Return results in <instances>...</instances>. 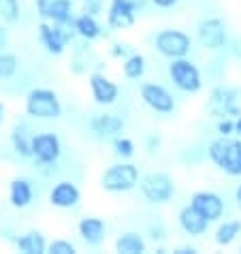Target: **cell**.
Segmentation results:
<instances>
[{"mask_svg":"<svg viewBox=\"0 0 241 254\" xmlns=\"http://www.w3.org/2000/svg\"><path fill=\"white\" fill-rule=\"evenodd\" d=\"M19 68V60L15 54L0 52V79H11Z\"/></svg>","mask_w":241,"mask_h":254,"instance_id":"27","label":"cell"},{"mask_svg":"<svg viewBox=\"0 0 241 254\" xmlns=\"http://www.w3.org/2000/svg\"><path fill=\"white\" fill-rule=\"evenodd\" d=\"M134 141L132 139H128V137H116L113 139V152H116V156L118 158H122V160H130L132 156H134Z\"/></svg>","mask_w":241,"mask_h":254,"instance_id":"28","label":"cell"},{"mask_svg":"<svg viewBox=\"0 0 241 254\" xmlns=\"http://www.w3.org/2000/svg\"><path fill=\"white\" fill-rule=\"evenodd\" d=\"M73 28H75V32L86 41H96L103 37V26L98 24V19L94 15H88V13H81L79 17H75Z\"/></svg>","mask_w":241,"mask_h":254,"instance_id":"22","label":"cell"},{"mask_svg":"<svg viewBox=\"0 0 241 254\" xmlns=\"http://www.w3.org/2000/svg\"><path fill=\"white\" fill-rule=\"evenodd\" d=\"M109 54L113 56V58H128V56L132 54V47L130 45H126V43H113L111 49H109Z\"/></svg>","mask_w":241,"mask_h":254,"instance_id":"33","label":"cell"},{"mask_svg":"<svg viewBox=\"0 0 241 254\" xmlns=\"http://www.w3.org/2000/svg\"><path fill=\"white\" fill-rule=\"evenodd\" d=\"M152 4H156L158 9H173L180 4V0H152Z\"/></svg>","mask_w":241,"mask_h":254,"instance_id":"37","label":"cell"},{"mask_svg":"<svg viewBox=\"0 0 241 254\" xmlns=\"http://www.w3.org/2000/svg\"><path fill=\"white\" fill-rule=\"evenodd\" d=\"M235 135L241 139V116H239V118H235Z\"/></svg>","mask_w":241,"mask_h":254,"instance_id":"41","label":"cell"},{"mask_svg":"<svg viewBox=\"0 0 241 254\" xmlns=\"http://www.w3.org/2000/svg\"><path fill=\"white\" fill-rule=\"evenodd\" d=\"M90 128L101 139H116L124 132L126 124L118 114H98L90 120Z\"/></svg>","mask_w":241,"mask_h":254,"instance_id":"15","label":"cell"},{"mask_svg":"<svg viewBox=\"0 0 241 254\" xmlns=\"http://www.w3.org/2000/svg\"><path fill=\"white\" fill-rule=\"evenodd\" d=\"M79 2H86V0H79Z\"/></svg>","mask_w":241,"mask_h":254,"instance_id":"44","label":"cell"},{"mask_svg":"<svg viewBox=\"0 0 241 254\" xmlns=\"http://www.w3.org/2000/svg\"><path fill=\"white\" fill-rule=\"evenodd\" d=\"M77 231H79L83 242L88 246H92V248H96V246L103 244L105 233H107V224H105V220L98 216H86L79 220V224H77Z\"/></svg>","mask_w":241,"mask_h":254,"instance_id":"17","label":"cell"},{"mask_svg":"<svg viewBox=\"0 0 241 254\" xmlns=\"http://www.w3.org/2000/svg\"><path fill=\"white\" fill-rule=\"evenodd\" d=\"M139 167L132 165V162H116L111 165L107 171L101 175V186L105 192L111 194H122V192H130L132 188L139 186Z\"/></svg>","mask_w":241,"mask_h":254,"instance_id":"2","label":"cell"},{"mask_svg":"<svg viewBox=\"0 0 241 254\" xmlns=\"http://www.w3.org/2000/svg\"><path fill=\"white\" fill-rule=\"evenodd\" d=\"M2 122H4V105L0 103V124H2Z\"/></svg>","mask_w":241,"mask_h":254,"instance_id":"43","label":"cell"},{"mask_svg":"<svg viewBox=\"0 0 241 254\" xmlns=\"http://www.w3.org/2000/svg\"><path fill=\"white\" fill-rule=\"evenodd\" d=\"M75 28L68 30L66 26H60V24H52L43 19L39 24V41L43 43V47L47 49V54L52 56H62L66 52V45L73 41L75 37Z\"/></svg>","mask_w":241,"mask_h":254,"instance_id":"8","label":"cell"},{"mask_svg":"<svg viewBox=\"0 0 241 254\" xmlns=\"http://www.w3.org/2000/svg\"><path fill=\"white\" fill-rule=\"evenodd\" d=\"M0 19L15 24L19 19V0H0Z\"/></svg>","mask_w":241,"mask_h":254,"instance_id":"29","label":"cell"},{"mask_svg":"<svg viewBox=\"0 0 241 254\" xmlns=\"http://www.w3.org/2000/svg\"><path fill=\"white\" fill-rule=\"evenodd\" d=\"M62 154V143L56 132H39L32 137V158L37 165H56Z\"/></svg>","mask_w":241,"mask_h":254,"instance_id":"9","label":"cell"},{"mask_svg":"<svg viewBox=\"0 0 241 254\" xmlns=\"http://www.w3.org/2000/svg\"><path fill=\"white\" fill-rule=\"evenodd\" d=\"M83 13L98 17L103 13V0H86V2H83Z\"/></svg>","mask_w":241,"mask_h":254,"instance_id":"34","label":"cell"},{"mask_svg":"<svg viewBox=\"0 0 241 254\" xmlns=\"http://www.w3.org/2000/svg\"><path fill=\"white\" fill-rule=\"evenodd\" d=\"M49 4H52V0H34V6H37V13L41 15V19H47Z\"/></svg>","mask_w":241,"mask_h":254,"instance_id":"36","label":"cell"},{"mask_svg":"<svg viewBox=\"0 0 241 254\" xmlns=\"http://www.w3.org/2000/svg\"><path fill=\"white\" fill-rule=\"evenodd\" d=\"M141 101H143L145 107H150L156 114H173L175 111V98L173 94L169 92L165 86L160 83H154V81H147L141 86Z\"/></svg>","mask_w":241,"mask_h":254,"instance_id":"10","label":"cell"},{"mask_svg":"<svg viewBox=\"0 0 241 254\" xmlns=\"http://www.w3.org/2000/svg\"><path fill=\"white\" fill-rule=\"evenodd\" d=\"M26 114L37 120H58L62 116V103L49 88H34L26 96Z\"/></svg>","mask_w":241,"mask_h":254,"instance_id":"3","label":"cell"},{"mask_svg":"<svg viewBox=\"0 0 241 254\" xmlns=\"http://www.w3.org/2000/svg\"><path fill=\"white\" fill-rule=\"evenodd\" d=\"M239 252H241V248H239Z\"/></svg>","mask_w":241,"mask_h":254,"instance_id":"45","label":"cell"},{"mask_svg":"<svg viewBox=\"0 0 241 254\" xmlns=\"http://www.w3.org/2000/svg\"><path fill=\"white\" fill-rule=\"evenodd\" d=\"M122 70L126 79H141L145 73V58L141 54H130L128 58H124L122 62Z\"/></svg>","mask_w":241,"mask_h":254,"instance_id":"26","label":"cell"},{"mask_svg":"<svg viewBox=\"0 0 241 254\" xmlns=\"http://www.w3.org/2000/svg\"><path fill=\"white\" fill-rule=\"evenodd\" d=\"M147 235H150V239L152 242H165L167 239V229L162 227V224H150V227H147Z\"/></svg>","mask_w":241,"mask_h":254,"instance_id":"32","label":"cell"},{"mask_svg":"<svg viewBox=\"0 0 241 254\" xmlns=\"http://www.w3.org/2000/svg\"><path fill=\"white\" fill-rule=\"evenodd\" d=\"M235 201H237V207L241 209V184L235 188Z\"/></svg>","mask_w":241,"mask_h":254,"instance_id":"42","label":"cell"},{"mask_svg":"<svg viewBox=\"0 0 241 254\" xmlns=\"http://www.w3.org/2000/svg\"><path fill=\"white\" fill-rule=\"evenodd\" d=\"M177 222H180V229L190 237H203L209 229V220L203 218L192 205H186L180 209L177 214Z\"/></svg>","mask_w":241,"mask_h":254,"instance_id":"16","label":"cell"},{"mask_svg":"<svg viewBox=\"0 0 241 254\" xmlns=\"http://www.w3.org/2000/svg\"><path fill=\"white\" fill-rule=\"evenodd\" d=\"M241 235V220H224L220 227L216 229V244L220 248H229L231 244L237 242V237Z\"/></svg>","mask_w":241,"mask_h":254,"instance_id":"24","label":"cell"},{"mask_svg":"<svg viewBox=\"0 0 241 254\" xmlns=\"http://www.w3.org/2000/svg\"><path fill=\"white\" fill-rule=\"evenodd\" d=\"M147 248L145 239L134 231H126L116 239V252L120 254H143Z\"/></svg>","mask_w":241,"mask_h":254,"instance_id":"23","label":"cell"},{"mask_svg":"<svg viewBox=\"0 0 241 254\" xmlns=\"http://www.w3.org/2000/svg\"><path fill=\"white\" fill-rule=\"evenodd\" d=\"M6 41H9V34H6V30H4L2 26H0V52H2V49H4Z\"/></svg>","mask_w":241,"mask_h":254,"instance_id":"40","label":"cell"},{"mask_svg":"<svg viewBox=\"0 0 241 254\" xmlns=\"http://www.w3.org/2000/svg\"><path fill=\"white\" fill-rule=\"evenodd\" d=\"M134 9L126 6L118 0H111L109 9H107V26L113 28V30H126L130 28L134 22H137V15H134Z\"/></svg>","mask_w":241,"mask_h":254,"instance_id":"18","label":"cell"},{"mask_svg":"<svg viewBox=\"0 0 241 254\" xmlns=\"http://www.w3.org/2000/svg\"><path fill=\"white\" fill-rule=\"evenodd\" d=\"M118 2L130 6V9H134V11H139V9H143V6H145L147 0H118Z\"/></svg>","mask_w":241,"mask_h":254,"instance_id":"38","label":"cell"},{"mask_svg":"<svg viewBox=\"0 0 241 254\" xmlns=\"http://www.w3.org/2000/svg\"><path fill=\"white\" fill-rule=\"evenodd\" d=\"M79 201H81L79 188L68 180H60L58 184H54V188L49 190V203L58 209H73L79 205Z\"/></svg>","mask_w":241,"mask_h":254,"instance_id":"14","label":"cell"},{"mask_svg":"<svg viewBox=\"0 0 241 254\" xmlns=\"http://www.w3.org/2000/svg\"><path fill=\"white\" fill-rule=\"evenodd\" d=\"M90 92H92V98H94L96 105L109 107V105L118 101L120 88L116 81H111L109 77H105L103 73H94V75H90Z\"/></svg>","mask_w":241,"mask_h":254,"instance_id":"13","label":"cell"},{"mask_svg":"<svg viewBox=\"0 0 241 254\" xmlns=\"http://www.w3.org/2000/svg\"><path fill=\"white\" fill-rule=\"evenodd\" d=\"M47 254H77V248L68 239H56V242L47 244Z\"/></svg>","mask_w":241,"mask_h":254,"instance_id":"30","label":"cell"},{"mask_svg":"<svg viewBox=\"0 0 241 254\" xmlns=\"http://www.w3.org/2000/svg\"><path fill=\"white\" fill-rule=\"evenodd\" d=\"M160 143H162V137H160V135H152V137H147V143H145L147 152H150V154H156V152L160 150Z\"/></svg>","mask_w":241,"mask_h":254,"instance_id":"35","label":"cell"},{"mask_svg":"<svg viewBox=\"0 0 241 254\" xmlns=\"http://www.w3.org/2000/svg\"><path fill=\"white\" fill-rule=\"evenodd\" d=\"M34 199V188L28 180L15 178L9 184V203L15 209H26Z\"/></svg>","mask_w":241,"mask_h":254,"instance_id":"19","label":"cell"},{"mask_svg":"<svg viewBox=\"0 0 241 254\" xmlns=\"http://www.w3.org/2000/svg\"><path fill=\"white\" fill-rule=\"evenodd\" d=\"M173 254H198L196 248H192V246H180V248H175Z\"/></svg>","mask_w":241,"mask_h":254,"instance_id":"39","label":"cell"},{"mask_svg":"<svg viewBox=\"0 0 241 254\" xmlns=\"http://www.w3.org/2000/svg\"><path fill=\"white\" fill-rule=\"evenodd\" d=\"M11 145L17 156L22 158H32V137L26 130V126H15L11 130Z\"/></svg>","mask_w":241,"mask_h":254,"instance_id":"25","label":"cell"},{"mask_svg":"<svg viewBox=\"0 0 241 254\" xmlns=\"http://www.w3.org/2000/svg\"><path fill=\"white\" fill-rule=\"evenodd\" d=\"M216 132L220 137H231L235 135V118H218Z\"/></svg>","mask_w":241,"mask_h":254,"instance_id":"31","label":"cell"},{"mask_svg":"<svg viewBox=\"0 0 241 254\" xmlns=\"http://www.w3.org/2000/svg\"><path fill=\"white\" fill-rule=\"evenodd\" d=\"M196 34H198V41L205 49H222L229 41V34H226V24L222 22L220 17H207L203 19L196 28Z\"/></svg>","mask_w":241,"mask_h":254,"instance_id":"12","label":"cell"},{"mask_svg":"<svg viewBox=\"0 0 241 254\" xmlns=\"http://www.w3.org/2000/svg\"><path fill=\"white\" fill-rule=\"evenodd\" d=\"M47 22L60 26H73V0H52L47 13Z\"/></svg>","mask_w":241,"mask_h":254,"instance_id":"21","label":"cell"},{"mask_svg":"<svg viewBox=\"0 0 241 254\" xmlns=\"http://www.w3.org/2000/svg\"><path fill=\"white\" fill-rule=\"evenodd\" d=\"M15 248L22 254H45L47 242L41 231H28L15 239Z\"/></svg>","mask_w":241,"mask_h":254,"instance_id":"20","label":"cell"},{"mask_svg":"<svg viewBox=\"0 0 241 254\" xmlns=\"http://www.w3.org/2000/svg\"><path fill=\"white\" fill-rule=\"evenodd\" d=\"M154 45L160 56H165L169 60H175V58H186L190 54V47H192V41H190L186 32L165 28V30H160L156 34Z\"/></svg>","mask_w":241,"mask_h":254,"instance_id":"6","label":"cell"},{"mask_svg":"<svg viewBox=\"0 0 241 254\" xmlns=\"http://www.w3.org/2000/svg\"><path fill=\"white\" fill-rule=\"evenodd\" d=\"M169 77H171L173 86L186 94H196L203 88L201 70L188 58H175L169 62Z\"/></svg>","mask_w":241,"mask_h":254,"instance_id":"5","label":"cell"},{"mask_svg":"<svg viewBox=\"0 0 241 254\" xmlns=\"http://www.w3.org/2000/svg\"><path fill=\"white\" fill-rule=\"evenodd\" d=\"M207 111L214 118H239L241 116L239 90L226 86L214 88L207 101Z\"/></svg>","mask_w":241,"mask_h":254,"instance_id":"7","label":"cell"},{"mask_svg":"<svg viewBox=\"0 0 241 254\" xmlns=\"http://www.w3.org/2000/svg\"><path fill=\"white\" fill-rule=\"evenodd\" d=\"M207 156L214 165L231 178H241V139L220 137L207 147Z\"/></svg>","mask_w":241,"mask_h":254,"instance_id":"1","label":"cell"},{"mask_svg":"<svg viewBox=\"0 0 241 254\" xmlns=\"http://www.w3.org/2000/svg\"><path fill=\"white\" fill-rule=\"evenodd\" d=\"M139 190L143 194V199L152 205H165L175 196V184L173 178L169 173L156 171V173H147L139 180Z\"/></svg>","mask_w":241,"mask_h":254,"instance_id":"4","label":"cell"},{"mask_svg":"<svg viewBox=\"0 0 241 254\" xmlns=\"http://www.w3.org/2000/svg\"><path fill=\"white\" fill-rule=\"evenodd\" d=\"M190 205L203 218H207L209 222H218L224 216V209H226L224 199L218 192H211V190H196L190 196Z\"/></svg>","mask_w":241,"mask_h":254,"instance_id":"11","label":"cell"}]
</instances>
